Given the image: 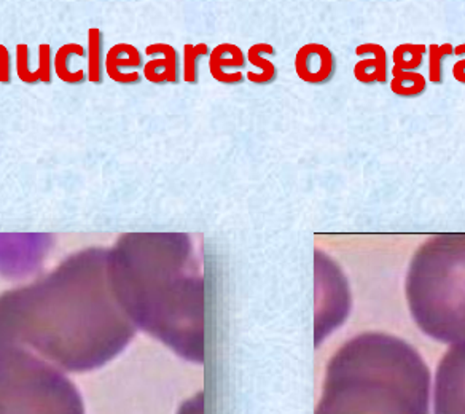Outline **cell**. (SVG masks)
Here are the masks:
<instances>
[{
  "mask_svg": "<svg viewBox=\"0 0 465 414\" xmlns=\"http://www.w3.org/2000/svg\"><path fill=\"white\" fill-rule=\"evenodd\" d=\"M109 278V251L74 253L45 278L0 293V346H21L67 371L115 359L136 335Z\"/></svg>",
  "mask_w": 465,
  "mask_h": 414,
  "instance_id": "6da1fadb",
  "label": "cell"
},
{
  "mask_svg": "<svg viewBox=\"0 0 465 414\" xmlns=\"http://www.w3.org/2000/svg\"><path fill=\"white\" fill-rule=\"evenodd\" d=\"M187 234H124L109 251L114 293L133 324L204 362V282Z\"/></svg>",
  "mask_w": 465,
  "mask_h": 414,
  "instance_id": "7a4b0ae2",
  "label": "cell"
},
{
  "mask_svg": "<svg viewBox=\"0 0 465 414\" xmlns=\"http://www.w3.org/2000/svg\"><path fill=\"white\" fill-rule=\"evenodd\" d=\"M430 371L401 338L369 331L330 359L316 414H429Z\"/></svg>",
  "mask_w": 465,
  "mask_h": 414,
  "instance_id": "3957f363",
  "label": "cell"
},
{
  "mask_svg": "<svg viewBox=\"0 0 465 414\" xmlns=\"http://www.w3.org/2000/svg\"><path fill=\"white\" fill-rule=\"evenodd\" d=\"M405 293L427 337L465 341V234H437L420 244L408 268Z\"/></svg>",
  "mask_w": 465,
  "mask_h": 414,
  "instance_id": "277c9868",
  "label": "cell"
},
{
  "mask_svg": "<svg viewBox=\"0 0 465 414\" xmlns=\"http://www.w3.org/2000/svg\"><path fill=\"white\" fill-rule=\"evenodd\" d=\"M0 414H84V407L58 367L26 348L0 346Z\"/></svg>",
  "mask_w": 465,
  "mask_h": 414,
  "instance_id": "5b68a950",
  "label": "cell"
},
{
  "mask_svg": "<svg viewBox=\"0 0 465 414\" xmlns=\"http://www.w3.org/2000/svg\"><path fill=\"white\" fill-rule=\"evenodd\" d=\"M433 409L435 414H465V341L452 344L440 360Z\"/></svg>",
  "mask_w": 465,
  "mask_h": 414,
  "instance_id": "8992f818",
  "label": "cell"
},
{
  "mask_svg": "<svg viewBox=\"0 0 465 414\" xmlns=\"http://www.w3.org/2000/svg\"><path fill=\"white\" fill-rule=\"evenodd\" d=\"M52 238L48 234H20L16 251H8L7 247L0 242V255H12L7 266L0 276L4 278H25L39 266L40 260H44L48 252V244Z\"/></svg>",
  "mask_w": 465,
  "mask_h": 414,
  "instance_id": "52a82bcc",
  "label": "cell"
},
{
  "mask_svg": "<svg viewBox=\"0 0 465 414\" xmlns=\"http://www.w3.org/2000/svg\"><path fill=\"white\" fill-rule=\"evenodd\" d=\"M335 54L321 44H308L297 52L295 72L306 84H327L335 75Z\"/></svg>",
  "mask_w": 465,
  "mask_h": 414,
  "instance_id": "ba28073f",
  "label": "cell"
},
{
  "mask_svg": "<svg viewBox=\"0 0 465 414\" xmlns=\"http://www.w3.org/2000/svg\"><path fill=\"white\" fill-rule=\"evenodd\" d=\"M104 69L115 84H136L143 82V53L130 44H116L112 46L104 61Z\"/></svg>",
  "mask_w": 465,
  "mask_h": 414,
  "instance_id": "9c48e42d",
  "label": "cell"
},
{
  "mask_svg": "<svg viewBox=\"0 0 465 414\" xmlns=\"http://www.w3.org/2000/svg\"><path fill=\"white\" fill-rule=\"evenodd\" d=\"M150 56L143 64V78L150 84H179L181 80V58L174 46L169 44H152L145 48Z\"/></svg>",
  "mask_w": 465,
  "mask_h": 414,
  "instance_id": "30bf717a",
  "label": "cell"
},
{
  "mask_svg": "<svg viewBox=\"0 0 465 414\" xmlns=\"http://www.w3.org/2000/svg\"><path fill=\"white\" fill-rule=\"evenodd\" d=\"M246 53L232 44H222L209 54V71L213 80L223 84H240L246 80Z\"/></svg>",
  "mask_w": 465,
  "mask_h": 414,
  "instance_id": "8fae6325",
  "label": "cell"
},
{
  "mask_svg": "<svg viewBox=\"0 0 465 414\" xmlns=\"http://www.w3.org/2000/svg\"><path fill=\"white\" fill-rule=\"evenodd\" d=\"M361 61L354 67V75L362 84H386L388 80V53L378 44L357 46Z\"/></svg>",
  "mask_w": 465,
  "mask_h": 414,
  "instance_id": "7c38bea8",
  "label": "cell"
},
{
  "mask_svg": "<svg viewBox=\"0 0 465 414\" xmlns=\"http://www.w3.org/2000/svg\"><path fill=\"white\" fill-rule=\"evenodd\" d=\"M266 54L274 56L276 50L270 44H255L247 50V63L259 69V71H249L246 78L251 84H272L278 77V69L270 59H266Z\"/></svg>",
  "mask_w": 465,
  "mask_h": 414,
  "instance_id": "4fadbf2b",
  "label": "cell"
},
{
  "mask_svg": "<svg viewBox=\"0 0 465 414\" xmlns=\"http://www.w3.org/2000/svg\"><path fill=\"white\" fill-rule=\"evenodd\" d=\"M104 61L103 33L97 27H91L88 31V80L91 84H103Z\"/></svg>",
  "mask_w": 465,
  "mask_h": 414,
  "instance_id": "5bb4252c",
  "label": "cell"
},
{
  "mask_svg": "<svg viewBox=\"0 0 465 414\" xmlns=\"http://www.w3.org/2000/svg\"><path fill=\"white\" fill-rule=\"evenodd\" d=\"M391 90L397 96L416 97L426 91L427 80L420 72H401L392 69Z\"/></svg>",
  "mask_w": 465,
  "mask_h": 414,
  "instance_id": "9a60e30c",
  "label": "cell"
},
{
  "mask_svg": "<svg viewBox=\"0 0 465 414\" xmlns=\"http://www.w3.org/2000/svg\"><path fill=\"white\" fill-rule=\"evenodd\" d=\"M80 52H84V46L78 45V44H65L59 48L58 52L54 53L53 69L56 72L59 80H63L64 84H78L84 82V78L78 77L72 72L71 64H69L74 54Z\"/></svg>",
  "mask_w": 465,
  "mask_h": 414,
  "instance_id": "2e32d148",
  "label": "cell"
},
{
  "mask_svg": "<svg viewBox=\"0 0 465 414\" xmlns=\"http://www.w3.org/2000/svg\"><path fill=\"white\" fill-rule=\"evenodd\" d=\"M211 54V50L206 44H187L183 46V54H182V78L185 84H196L200 78V61Z\"/></svg>",
  "mask_w": 465,
  "mask_h": 414,
  "instance_id": "e0dca14e",
  "label": "cell"
},
{
  "mask_svg": "<svg viewBox=\"0 0 465 414\" xmlns=\"http://www.w3.org/2000/svg\"><path fill=\"white\" fill-rule=\"evenodd\" d=\"M426 46L403 44L394 50V71L418 72L424 64Z\"/></svg>",
  "mask_w": 465,
  "mask_h": 414,
  "instance_id": "ac0fdd59",
  "label": "cell"
},
{
  "mask_svg": "<svg viewBox=\"0 0 465 414\" xmlns=\"http://www.w3.org/2000/svg\"><path fill=\"white\" fill-rule=\"evenodd\" d=\"M451 44H443V45L430 46V58H429V77L432 84H441L443 80V61L452 54Z\"/></svg>",
  "mask_w": 465,
  "mask_h": 414,
  "instance_id": "d6986e66",
  "label": "cell"
},
{
  "mask_svg": "<svg viewBox=\"0 0 465 414\" xmlns=\"http://www.w3.org/2000/svg\"><path fill=\"white\" fill-rule=\"evenodd\" d=\"M53 78V52L48 44L39 46V69L34 72L33 84H50Z\"/></svg>",
  "mask_w": 465,
  "mask_h": 414,
  "instance_id": "ffe728a7",
  "label": "cell"
},
{
  "mask_svg": "<svg viewBox=\"0 0 465 414\" xmlns=\"http://www.w3.org/2000/svg\"><path fill=\"white\" fill-rule=\"evenodd\" d=\"M16 74L23 84H29L31 69H29V48L26 44H20L16 48Z\"/></svg>",
  "mask_w": 465,
  "mask_h": 414,
  "instance_id": "44dd1931",
  "label": "cell"
},
{
  "mask_svg": "<svg viewBox=\"0 0 465 414\" xmlns=\"http://www.w3.org/2000/svg\"><path fill=\"white\" fill-rule=\"evenodd\" d=\"M454 53L458 54V56H465V44L464 45L456 46V50ZM452 75L454 78L460 82V84H465V58L458 61L454 67H452Z\"/></svg>",
  "mask_w": 465,
  "mask_h": 414,
  "instance_id": "7402d4cb",
  "label": "cell"
}]
</instances>
